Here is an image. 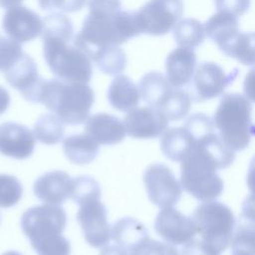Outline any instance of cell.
<instances>
[{"mask_svg":"<svg viewBox=\"0 0 255 255\" xmlns=\"http://www.w3.org/2000/svg\"><path fill=\"white\" fill-rule=\"evenodd\" d=\"M108 100L113 108L120 112H129L140 100L138 87L125 75L116 77L108 89Z\"/></svg>","mask_w":255,"mask_h":255,"instance_id":"603a6c76","label":"cell"},{"mask_svg":"<svg viewBox=\"0 0 255 255\" xmlns=\"http://www.w3.org/2000/svg\"><path fill=\"white\" fill-rule=\"evenodd\" d=\"M66 222L62 207L46 203L26 210L21 227L38 255H70V243L62 235Z\"/></svg>","mask_w":255,"mask_h":255,"instance_id":"7a4b0ae2","label":"cell"},{"mask_svg":"<svg viewBox=\"0 0 255 255\" xmlns=\"http://www.w3.org/2000/svg\"><path fill=\"white\" fill-rule=\"evenodd\" d=\"M63 147L67 158L76 164H87L99 152V143L89 134H72L64 139Z\"/></svg>","mask_w":255,"mask_h":255,"instance_id":"cb8c5ba5","label":"cell"},{"mask_svg":"<svg viewBox=\"0 0 255 255\" xmlns=\"http://www.w3.org/2000/svg\"><path fill=\"white\" fill-rule=\"evenodd\" d=\"M154 229L161 238L172 245H184L193 239L197 232L192 218L172 206L161 208L155 218Z\"/></svg>","mask_w":255,"mask_h":255,"instance_id":"4fadbf2b","label":"cell"},{"mask_svg":"<svg viewBox=\"0 0 255 255\" xmlns=\"http://www.w3.org/2000/svg\"><path fill=\"white\" fill-rule=\"evenodd\" d=\"M85 131L99 144L104 145L117 144L127 134L124 122L113 115L105 113L90 117L86 122Z\"/></svg>","mask_w":255,"mask_h":255,"instance_id":"ac0fdd59","label":"cell"},{"mask_svg":"<svg viewBox=\"0 0 255 255\" xmlns=\"http://www.w3.org/2000/svg\"><path fill=\"white\" fill-rule=\"evenodd\" d=\"M246 182H247V186H248V189L250 190V192L255 194V154L249 162Z\"/></svg>","mask_w":255,"mask_h":255,"instance_id":"b9f144b4","label":"cell"},{"mask_svg":"<svg viewBox=\"0 0 255 255\" xmlns=\"http://www.w3.org/2000/svg\"><path fill=\"white\" fill-rule=\"evenodd\" d=\"M100 255H128V253L120 245H108L102 249Z\"/></svg>","mask_w":255,"mask_h":255,"instance_id":"7bdbcfd3","label":"cell"},{"mask_svg":"<svg viewBox=\"0 0 255 255\" xmlns=\"http://www.w3.org/2000/svg\"><path fill=\"white\" fill-rule=\"evenodd\" d=\"M197 143L194 135L184 127L166 129L160 139L162 153L172 161H182L189 156Z\"/></svg>","mask_w":255,"mask_h":255,"instance_id":"ffe728a7","label":"cell"},{"mask_svg":"<svg viewBox=\"0 0 255 255\" xmlns=\"http://www.w3.org/2000/svg\"><path fill=\"white\" fill-rule=\"evenodd\" d=\"M233 255H255V226L238 221L231 241Z\"/></svg>","mask_w":255,"mask_h":255,"instance_id":"f546056e","label":"cell"},{"mask_svg":"<svg viewBox=\"0 0 255 255\" xmlns=\"http://www.w3.org/2000/svg\"><path fill=\"white\" fill-rule=\"evenodd\" d=\"M244 96L250 101L255 103V67L252 68L245 76L243 82Z\"/></svg>","mask_w":255,"mask_h":255,"instance_id":"60d3db41","label":"cell"},{"mask_svg":"<svg viewBox=\"0 0 255 255\" xmlns=\"http://www.w3.org/2000/svg\"><path fill=\"white\" fill-rule=\"evenodd\" d=\"M88 8L74 41L90 58L96 50L120 46L141 34L135 11L123 10L121 0H89Z\"/></svg>","mask_w":255,"mask_h":255,"instance_id":"6da1fadb","label":"cell"},{"mask_svg":"<svg viewBox=\"0 0 255 255\" xmlns=\"http://www.w3.org/2000/svg\"><path fill=\"white\" fill-rule=\"evenodd\" d=\"M21 44L0 35V71L6 72L22 56Z\"/></svg>","mask_w":255,"mask_h":255,"instance_id":"e575fe53","label":"cell"},{"mask_svg":"<svg viewBox=\"0 0 255 255\" xmlns=\"http://www.w3.org/2000/svg\"><path fill=\"white\" fill-rule=\"evenodd\" d=\"M10 104V96L7 90L0 86V115L6 112Z\"/></svg>","mask_w":255,"mask_h":255,"instance_id":"ee69618b","label":"cell"},{"mask_svg":"<svg viewBox=\"0 0 255 255\" xmlns=\"http://www.w3.org/2000/svg\"><path fill=\"white\" fill-rule=\"evenodd\" d=\"M101 187L99 183L90 176H78L74 178L73 189L70 198L79 205L94 199H100Z\"/></svg>","mask_w":255,"mask_h":255,"instance_id":"1f68e13d","label":"cell"},{"mask_svg":"<svg viewBox=\"0 0 255 255\" xmlns=\"http://www.w3.org/2000/svg\"><path fill=\"white\" fill-rule=\"evenodd\" d=\"M196 55L192 49L176 48L165 60L166 78L174 88H181L190 83L195 72Z\"/></svg>","mask_w":255,"mask_h":255,"instance_id":"d6986e66","label":"cell"},{"mask_svg":"<svg viewBox=\"0 0 255 255\" xmlns=\"http://www.w3.org/2000/svg\"><path fill=\"white\" fill-rule=\"evenodd\" d=\"M221 251L206 241L193 238L182 246L180 255H221Z\"/></svg>","mask_w":255,"mask_h":255,"instance_id":"74e56055","label":"cell"},{"mask_svg":"<svg viewBox=\"0 0 255 255\" xmlns=\"http://www.w3.org/2000/svg\"><path fill=\"white\" fill-rule=\"evenodd\" d=\"M206 37L205 26L193 18L180 20L173 28V38L178 47L193 49L202 44Z\"/></svg>","mask_w":255,"mask_h":255,"instance_id":"484cf974","label":"cell"},{"mask_svg":"<svg viewBox=\"0 0 255 255\" xmlns=\"http://www.w3.org/2000/svg\"><path fill=\"white\" fill-rule=\"evenodd\" d=\"M77 219L86 241L92 247L100 248L109 243L112 238V228L108 222L107 209L100 199L81 204Z\"/></svg>","mask_w":255,"mask_h":255,"instance_id":"8fae6325","label":"cell"},{"mask_svg":"<svg viewBox=\"0 0 255 255\" xmlns=\"http://www.w3.org/2000/svg\"><path fill=\"white\" fill-rule=\"evenodd\" d=\"M147 236L148 232L145 226L131 217L122 218L112 227V239L128 252L135 244Z\"/></svg>","mask_w":255,"mask_h":255,"instance_id":"d4e9b609","label":"cell"},{"mask_svg":"<svg viewBox=\"0 0 255 255\" xmlns=\"http://www.w3.org/2000/svg\"><path fill=\"white\" fill-rule=\"evenodd\" d=\"M2 29L10 39L26 43L39 37L43 32V19L25 6L9 8L2 20Z\"/></svg>","mask_w":255,"mask_h":255,"instance_id":"5bb4252c","label":"cell"},{"mask_svg":"<svg viewBox=\"0 0 255 255\" xmlns=\"http://www.w3.org/2000/svg\"><path fill=\"white\" fill-rule=\"evenodd\" d=\"M129 255H179V253L172 244L157 241L147 236L129 250Z\"/></svg>","mask_w":255,"mask_h":255,"instance_id":"836d02e7","label":"cell"},{"mask_svg":"<svg viewBox=\"0 0 255 255\" xmlns=\"http://www.w3.org/2000/svg\"><path fill=\"white\" fill-rule=\"evenodd\" d=\"M38 4L44 11L74 13L85 6L86 0H38Z\"/></svg>","mask_w":255,"mask_h":255,"instance_id":"8d00e7d4","label":"cell"},{"mask_svg":"<svg viewBox=\"0 0 255 255\" xmlns=\"http://www.w3.org/2000/svg\"><path fill=\"white\" fill-rule=\"evenodd\" d=\"M74 38L42 37L44 59L59 80L87 84L93 75V62Z\"/></svg>","mask_w":255,"mask_h":255,"instance_id":"5b68a950","label":"cell"},{"mask_svg":"<svg viewBox=\"0 0 255 255\" xmlns=\"http://www.w3.org/2000/svg\"><path fill=\"white\" fill-rule=\"evenodd\" d=\"M204 26L206 35L217 45L221 52L240 32L237 17L222 11L213 14Z\"/></svg>","mask_w":255,"mask_h":255,"instance_id":"7402d4cb","label":"cell"},{"mask_svg":"<svg viewBox=\"0 0 255 255\" xmlns=\"http://www.w3.org/2000/svg\"><path fill=\"white\" fill-rule=\"evenodd\" d=\"M218 161L203 146L196 143L193 152L181 161L182 188L199 201L215 200L223 191V180L216 172Z\"/></svg>","mask_w":255,"mask_h":255,"instance_id":"8992f818","label":"cell"},{"mask_svg":"<svg viewBox=\"0 0 255 255\" xmlns=\"http://www.w3.org/2000/svg\"><path fill=\"white\" fill-rule=\"evenodd\" d=\"M183 13L182 0H149L135 11L141 34L161 36L170 32Z\"/></svg>","mask_w":255,"mask_h":255,"instance_id":"ba28073f","label":"cell"},{"mask_svg":"<svg viewBox=\"0 0 255 255\" xmlns=\"http://www.w3.org/2000/svg\"><path fill=\"white\" fill-rule=\"evenodd\" d=\"M74 178L60 170L41 175L34 183V193L42 202L59 205L71 196Z\"/></svg>","mask_w":255,"mask_h":255,"instance_id":"e0dca14e","label":"cell"},{"mask_svg":"<svg viewBox=\"0 0 255 255\" xmlns=\"http://www.w3.org/2000/svg\"><path fill=\"white\" fill-rule=\"evenodd\" d=\"M168 119L160 110L139 107L130 110L124 119L127 134L134 138H155L166 130Z\"/></svg>","mask_w":255,"mask_h":255,"instance_id":"7c38bea8","label":"cell"},{"mask_svg":"<svg viewBox=\"0 0 255 255\" xmlns=\"http://www.w3.org/2000/svg\"><path fill=\"white\" fill-rule=\"evenodd\" d=\"M250 101L239 93L224 94L214 112L213 122L225 144L234 151L245 149L254 134Z\"/></svg>","mask_w":255,"mask_h":255,"instance_id":"277c9868","label":"cell"},{"mask_svg":"<svg viewBox=\"0 0 255 255\" xmlns=\"http://www.w3.org/2000/svg\"><path fill=\"white\" fill-rule=\"evenodd\" d=\"M36 136L26 127L16 123L0 125V153L5 156L24 159L35 147Z\"/></svg>","mask_w":255,"mask_h":255,"instance_id":"2e32d148","label":"cell"},{"mask_svg":"<svg viewBox=\"0 0 255 255\" xmlns=\"http://www.w3.org/2000/svg\"><path fill=\"white\" fill-rule=\"evenodd\" d=\"M2 255H21V254L18 253V252H16V251H8V252H5V253L2 254Z\"/></svg>","mask_w":255,"mask_h":255,"instance_id":"bcb514c9","label":"cell"},{"mask_svg":"<svg viewBox=\"0 0 255 255\" xmlns=\"http://www.w3.org/2000/svg\"><path fill=\"white\" fill-rule=\"evenodd\" d=\"M183 127L187 128L196 139L216 129L213 120L203 113H196L189 116L185 120Z\"/></svg>","mask_w":255,"mask_h":255,"instance_id":"d590c367","label":"cell"},{"mask_svg":"<svg viewBox=\"0 0 255 255\" xmlns=\"http://www.w3.org/2000/svg\"><path fill=\"white\" fill-rule=\"evenodd\" d=\"M191 218L202 240L221 252L231 244L235 217L227 205L216 200L203 202L194 209Z\"/></svg>","mask_w":255,"mask_h":255,"instance_id":"52a82bcc","label":"cell"},{"mask_svg":"<svg viewBox=\"0 0 255 255\" xmlns=\"http://www.w3.org/2000/svg\"><path fill=\"white\" fill-rule=\"evenodd\" d=\"M238 221L255 226V194L250 193L243 201Z\"/></svg>","mask_w":255,"mask_h":255,"instance_id":"ab89813d","label":"cell"},{"mask_svg":"<svg viewBox=\"0 0 255 255\" xmlns=\"http://www.w3.org/2000/svg\"><path fill=\"white\" fill-rule=\"evenodd\" d=\"M91 60L104 74L116 76L125 71L127 57L119 46L103 48L91 54Z\"/></svg>","mask_w":255,"mask_h":255,"instance_id":"4316f807","label":"cell"},{"mask_svg":"<svg viewBox=\"0 0 255 255\" xmlns=\"http://www.w3.org/2000/svg\"><path fill=\"white\" fill-rule=\"evenodd\" d=\"M222 52L245 66H255V32H239Z\"/></svg>","mask_w":255,"mask_h":255,"instance_id":"83f0119b","label":"cell"},{"mask_svg":"<svg viewBox=\"0 0 255 255\" xmlns=\"http://www.w3.org/2000/svg\"><path fill=\"white\" fill-rule=\"evenodd\" d=\"M143 182L149 200L160 208L173 206L182 195L181 183L162 163L149 165L144 171Z\"/></svg>","mask_w":255,"mask_h":255,"instance_id":"9c48e42d","label":"cell"},{"mask_svg":"<svg viewBox=\"0 0 255 255\" xmlns=\"http://www.w3.org/2000/svg\"><path fill=\"white\" fill-rule=\"evenodd\" d=\"M251 0H215L218 11L230 13L236 17L243 15L250 7Z\"/></svg>","mask_w":255,"mask_h":255,"instance_id":"f35d334b","label":"cell"},{"mask_svg":"<svg viewBox=\"0 0 255 255\" xmlns=\"http://www.w3.org/2000/svg\"><path fill=\"white\" fill-rule=\"evenodd\" d=\"M94 101V91L87 84L59 79H44L38 95V103L43 104L64 124L71 126L88 120Z\"/></svg>","mask_w":255,"mask_h":255,"instance_id":"3957f363","label":"cell"},{"mask_svg":"<svg viewBox=\"0 0 255 255\" xmlns=\"http://www.w3.org/2000/svg\"><path fill=\"white\" fill-rule=\"evenodd\" d=\"M191 103L192 100L188 92L175 88L170 100L163 107L161 112H163L168 121H178L187 116L191 108Z\"/></svg>","mask_w":255,"mask_h":255,"instance_id":"4dcf8cb0","label":"cell"},{"mask_svg":"<svg viewBox=\"0 0 255 255\" xmlns=\"http://www.w3.org/2000/svg\"><path fill=\"white\" fill-rule=\"evenodd\" d=\"M238 70L226 74L216 63L202 62L195 69L191 82L190 97L194 102H204L223 94L237 76Z\"/></svg>","mask_w":255,"mask_h":255,"instance_id":"30bf717a","label":"cell"},{"mask_svg":"<svg viewBox=\"0 0 255 255\" xmlns=\"http://www.w3.org/2000/svg\"><path fill=\"white\" fill-rule=\"evenodd\" d=\"M65 132L64 123L53 114L42 115L34 126V134L41 142L52 145L62 140Z\"/></svg>","mask_w":255,"mask_h":255,"instance_id":"f1b7e54d","label":"cell"},{"mask_svg":"<svg viewBox=\"0 0 255 255\" xmlns=\"http://www.w3.org/2000/svg\"><path fill=\"white\" fill-rule=\"evenodd\" d=\"M231 255H233V254H231Z\"/></svg>","mask_w":255,"mask_h":255,"instance_id":"7dc6e473","label":"cell"},{"mask_svg":"<svg viewBox=\"0 0 255 255\" xmlns=\"http://www.w3.org/2000/svg\"><path fill=\"white\" fill-rule=\"evenodd\" d=\"M138 89L140 97L149 107L161 111L170 100L175 88L161 73L148 72L139 80Z\"/></svg>","mask_w":255,"mask_h":255,"instance_id":"44dd1931","label":"cell"},{"mask_svg":"<svg viewBox=\"0 0 255 255\" xmlns=\"http://www.w3.org/2000/svg\"><path fill=\"white\" fill-rule=\"evenodd\" d=\"M22 194V184L15 176L0 174V207L8 208L16 205Z\"/></svg>","mask_w":255,"mask_h":255,"instance_id":"d6a6232c","label":"cell"},{"mask_svg":"<svg viewBox=\"0 0 255 255\" xmlns=\"http://www.w3.org/2000/svg\"><path fill=\"white\" fill-rule=\"evenodd\" d=\"M23 0H0V7L2 8H12L19 6Z\"/></svg>","mask_w":255,"mask_h":255,"instance_id":"f6af8a7d","label":"cell"},{"mask_svg":"<svg viewBox=\"0 0 255 255\" xmlns=\"http://www.w3.org/2000/svg\"><path fill=\"white\" fill-rule=\"evenodd\" d=\"M4 77L12 88L21 93L25 100L38 103L39 90L44 79L39 76L37 65L29 55L23 53L12 67L4 72Z\"/></svg>","mask_w":255,"mask_h":255,"instance_id":"9a60e30c","label":"cell"}]
</instances>
